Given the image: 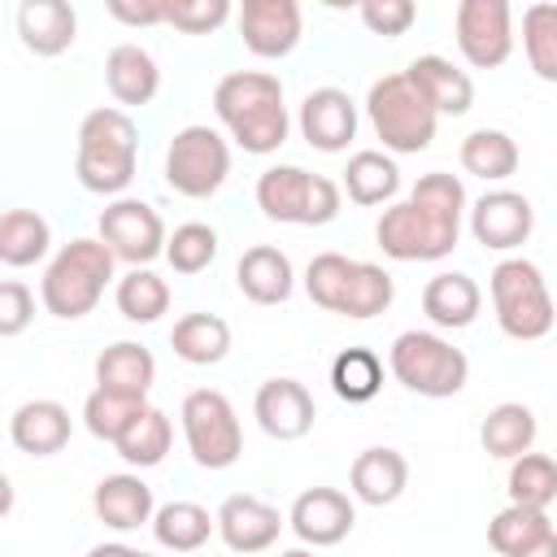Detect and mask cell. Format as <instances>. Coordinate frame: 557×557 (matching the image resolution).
<instances>
[{"mask_svg":"<svg viewBox=\"0 0 557 557\" xmlns=\"http://www.w3.org/2000/svg\"><path fill=\"white\" fill-rule=\"evenodd\" d=\"M387 370L405 392L426 400L457 396L470 379L466 352L453 348V339H444L440 331H400L387 348Z\"/></svg>","mask_w":557,"mask_h":557,"instance_id":"ba28073f","label":"cell"},{"mask_svg":"<svg viewBox=\"0 0 557 557\" xmlns=\"http://www.w3.org/2000/svg\"><path fill=\"white\" fill-rule=\"evenodd\" d=\"M305 292L318 309L366 322V318H379L392 305L396 283L374 261H352L344 252H318L305 265Z\"/></svg>","mask_w":557,"mask_h":557,"instance_id":"5b68a950","label":"cell"},{"mask_svg":"<svg viewBox=\"0 0 557 557\" xmlns=\"http://www.w3.org/2000/svg\"><path fill=\"white\" fill-rule=\"evenodd\" d=\"M231 0H170L165 26L183 30V35H213L218 26H226L231 17Z\"/></svg>","mask_w":557,"mask_h":557,"instance_id":"7bdbcfd3","label":"cell"},{"mask_svg":"<svg viewBox=\"0 0 557 557\" xmlns=\"http://www.w3.org/2000/svg\"><path fill=\"white\" fill-rule=\"evenodd\" d=\"M87 557H139V548H131V544H117V540H113V544H96Z\"/></svg>","mask_w":557,"mask_h":557,"instance_id":"c3c4849f","label":"cell"},{"mask_svg":"<svg viewBox=\"0 0 557 557\" xmlns=\"http://www.w3.org/2000/svg\"><path fill=\"white\" fill-rule=\"evenodd\" d=\"M231 174V144L213 126H183L165 148V183L187 200H209Z\"/></svg>","mask_w":557,"mask_h":557,"instance_id":"8fae6325","label":"cell"},{"mask_svg":"<svg viewBox=\"0 0 557 557\" xmlns=\"http://www.w3.org/2000/svg\"><path fill=\"white\" fill-rule=\"evenodd\" d=\"M113 265H117V257L104 248L100 235H78L70 244H61V252L48 261V270L39 278L44 309L52 318H61V322L87 318L100 305L104 287L117 278Z\"/></svg>","mask_w":557,"mask_h":557,"instance_id":"277c9868","label":"cell"},{"mask_svg":"<svg viewBox=\"0 0 557 557\" xmlns=\"http://www.w3.org/2000/svg\"><path fill=\"white\" fill-rule=\"evenodd\" d=\"M348 487L361 505H396L409 487V461L400 448H387V444H374V448H361L352 470H348Z\"/></svg>","mask_w":557,"mask_h":557,"instance_id":"ffe728a7","label":"cell"},{"mask_svg":"<svg viewBox=\"0 0 557 557\" xmlns=\"http://www.w3.org/2000/svg\"><path fill=\"white\" fill-rule=\"evenodd\" d=\"M300 135L318 152H344L357 139V104L344 87H313L300 100Z\"/></svg>","mask_w":557,"mask_h":557,"instance_id":"ac0fdd59","label":"cell"},{"mask_svg":"<svg viewBox=\"0 0 557 557\" xmlns=\"http://www.w3.org/2000/svg\"><path fill=\"white\" fill-rule=\"evenodd\" d=\"M13 22L22 48L35 57H61L78 39V13L65 0H22Z\"/></svg>","mask_w":557,"mask_h":557,"instance_id":"44dd1931","label":"cell"},{"mask_svg":"<svg viewBox=\"0 0 557 557\" xmlns=\"http://www.w3.org/2000/svg\"><path fill=\"white\" fill-rule=\"evenodd\" d=\"M113 305H117V313H122L126 322L148 326V322H157V318L170 309V283H165L157 270H148V265L126 270V274L113 283Z\"/></svg>","mask_w":557,"mask_h":557,"instance_id":"e575fe53","label":"cell"},{"mask_svg":"<svg viewBox=\"0 0 557 557\" xmlns=\"http://www.w3.org/2000/svg\"><path fill=\"white\" fill-rule=\"evenodd\" d=\"M287 527L305 548H331L357 527V505L339 487H305L287 509Z\"/></svg>","mask_w":557,"mask_h":557,"instance_id":"9a60e30c","label":"cell"},{"mask_svg":"<svg viewBox=\"0 0 557 557\" xmlns=\"http://www.w3.org/2000/svg\"><path fill=\"white\" fill-rule=\"evenodd\" d=\"M70 409L61 400H26L9 418V440L17 453L30 457H52L70 444Z\"/></svg>","mask_w":557,"mask_h":557,"instance_id":"603a6c76","label":"cell"},{"mask_svg":"<svg viewBox=\"0 0 557 557\" xmlns=\"http://www.w3.org/2000/svg\"><path fill=\"white\" fill-rule=\"evenodd\" d=\"M170 348L187 366H218L231 352V326L218 313H183L170 331Z\"/></svg>","mask_w":557,"mask_h":557,"instance_id":"1f68e13d","label":"cell"},{"mask_svg":"<svg viewBox=\"0 0 557 557\" xmlns=\"http://www.w3.org/2000/svg\"><path fill=\"white\" fill-rule=\"evenodd\" d=\"M283 527H287V518L261 496L239 492V496H226L218 505V535H222V544L231 553H244V557L248 553H265V548H274Z\"/></svg>","mask_w":557,"mask_h":557,"instance_id":"d6986e66","label":"cell"},{"mask_svg":"<svg viewBox=\"0 0 557 557\" xmlns=\"http://www.w3.org/2000/svg\"><path fill=\"white\" fill-rule=\"evenodd\" d=\"M305 13L296 0H244L239 4V39L252 57L278 61L300 44Z\"/></svg>","mask_w":557,"mask_h":557,"instance_id":"2e32d148","label":"cell"},{"mask_svg":"<svg viewBox=\"0 0 557 557\" xmlns=\"http://www.w3.org/2000/svg\"><path fill=\"white\" fill-rule=\"evenodd\" d=\"M457 48L474 70H496L513 52V9L505 0H461L453 13Z\"/></svg>","mask_w":557,"mask_h":557,"instance_id":"4fadbf2b","label":"cell"},{"mask_svg":"<svg viewBox=\"0 0 557 557\" xmlns=\"http://www.w3.org/2000/svg\"><path fill=\"white\" fill-rule=\"evenodd\" d=\"M152 383H157V357L135 339H117L96 357V387L104 392L148 400Z\"/></svg>","mask_w":557,"mask_h":557,"instance_id":"83f0119b","label":"cell"},{"mask_svg":"<svg viewBox=\"0 0 557 557\" xmlns=\"http://www.w3.org/2000/svg\"><path fill=\"white\" fill-rule=\"evenodd\" d=\"M466 213H470V200L461 178L431 170L409 187L405 200L379 213L374 239L392 261H444L461 239Z\"/></svg>","mask_w":557,"mask_h":557,"instance_id":"6da1fadb","label":"cell"},{"mask_svg":"<svg viewBox=\"0 0 557 557\" xmlns=\"http://www.w3.org/2000/svg\"><path fill=\"white\" fill-rule=\"evenodd\" d=\"M483 309V292L470 274L461 270H440L435 278H426L422 287V313L431 318V326L440 331H461L479 318Z\"/></svg>","mask_w":557,"mask_h":557,"instance_id":"4316f807","label":"cell"},{"mask_svg":"<svg viewBox=\"0 0 557 557\" xmlns=\"http://www.w3.org/2000/svg\"><path fill=\"white\" fill-rule=\"evenodd\" d=\"M357 13H361L370 35H387V39L405 35L418 22V4L413 0H366Z\"/></svg>","mask_w":557,"mask_h":557,"instance_id":"ee69618b","label":"cell"},{"mask_svg":"<svg viewBox=\"0 0 557 557\" xmlns=\"http://www.w3.org/2000/svg\"><path fill=\"white\" fill-rule=\"evenodd\" d=\"M366 117H370L374 135L383 139V152H392V157H413V152L431 148L435 126H440V113L431 109V100L413 87V78L405 70L370 83Z\"/></svg>","mask_w":557,"mask_h":557,"instance_id":"8992f818","label":"cell"},{"mask_svg":"<svg viewBox=\"0 0 557 557\" xmlns=\"http://www.w3.org/2000/svg\"><path fill=\"white\" fill-rule=\"evenodd\" d=\"M509 505H531V509H548L557 500V461L548 453H522L518 461H509Z\"/></svg>","mask_w":557,"mask_h":557,"instance_id":"74e56055","label":"cell"},{"mask_svg":"<svg viewBox=\"0 0 557 557\" xmlns=\"http://www.w3.org/2000/svg\"><path fill=\"white\" fill-rule=\"evenodd\" d=\"M148 527H152V540L165 553H196L218 531V513H209L196 500H165V505H157Z\"/></svg>","mask_w":557,"mask_h":557,"instance_id":"f546056e","label":"cell"},{"mask_svg":"<svg viewBox=\"0 0 557 557\" xmlns=\"http://www.w3.org/2000/svg\"><path fill=\"white\" fill-rule=\"evenodd\" d=\"M183 440L200 470H231L244 453V431L235 418V405L218 387H196L183 396Z\"/></svg>","mask_w":557,"mask_h":557,"instance_id":"30bf717a","label":"cell"},{"mask_svg":"<svg viewBox=\"0 0 557 557\" xmlns=\"http://www.w3.org/2000/svg\"><path fill=\"white\" fill-rule=\"evenodd\" d=\"M139 165V126L126 109L100 104L78 122L74 174L96 196H122Z\"/></svg>","mask_w":557,"mask_h":557,"instance_id":"3957f363","label":"cell"},{"mask_svg":"<svg viewBox=\"0 0 557 557\" xmlns=\"http://www.w3.org/2000/svg\"><path fill=\"white\" fill-rule=\"evenodd\" d=\"M553 522H548V509H531V505H505L492 522H487V544L500 553V557H513L522 553L527 544H535L540 535H548Z\"/></svg>","mask_w":557,"mask_h":557,"instance_id":"f35d334b","label":"cell"},{"mask_svg":"<svg viewBox=\"0 0 557 557\" xmlns=\"http://www.w3.org/2000/svg\"><path fill=\"white\" fill-rule=\"evenodd\" d=\"M52 248V226L35 209H4L0 213V261L9 270L44 261Z\"/></svg>","mask_w":557,"mask_h":557,"instance_id":"d6a6232c","label":"cell"},{"mask_svg":"<svg viewBox=\"0 0 557 557\" xmlns=\"http://www.w3.org/2000/svg\"><path fill=\"white\" fill-rule=\"evenodd\" d=\"M522 48L535 78L557 83V4L540 0L522 13Z\"/></svg>","mask_w":557,"mask_h":557,"instance_id":"ab89813d","label":"cell"},{"mask_svg":"<svg viewBox=\"0 0 557 557\" xmlns=\"http://www.w3.org/2000/svg\"><path fill=\"white\" fill-rule=\"evenodd\" d=\"M470 235L474 244L492 248V252H513L531 239L535 231V209L522 191H509V187H496V191H483L474 205H470Z\"/></svg>","mask_w":557,"mask_h":557,"instance_id":"5bb4252c","label":"cell"},{"mask_svg":"<svg viewBox=\"0 0 557 557\" xmlns=\"http://www.w3.org/2000/svg\"><path fill=\"white\" fill-rule=\"evenodd\" d=\"M518 144L513 135L496 131V126H479L461 139V170L483 178V183H505L513 170H518Z\"/></svg>","mask_w":557,"mask_h":557,"instance_id":"836d02e7","label":"cell"},{"mask_svg":"<svg viewBox=\"0 0 557 557\" xmlns=\"http://www.w3.org/2000/svg\"><path fill=\"white\" fill-rule=\"evenodd\" d=\"M104 87L122 109H144L161 87L157 57L148 48H139V44H117L104 57Z\"/></svg>","mask_w":557,"mask_h":557,"instance_id":"484cf974","label":"cell"},{"mask_svg":"<svg viewBox=\"0 0 557 557\" xmlns=\"http://www.w3.org/2000/svg\"><path fill=\"white\" fill-rule=\"evenodd\" d=\"M218 257V231L209 222H183L165 239V261L174 274H200Z\"/></svg>","mask_w":557,"mask_h":557,"instance_id":"b9f144b4","label":"cell"},{"mask_svg":"<svg viewBox=\"0 0 557 557\" xmlns=\"http://www.w3.org/2000/svg\"><path fill=\"white\" fill-rule=\"evenodd\" d=\"M213 113L222 131L252 157H270L287 144L292 117L283 104V83L270 70H231L213 87Z\"/></svg>","mask_w":557,"mask_h":557,"instance_id":"7a4b0ae2","label":"cell"},{"mask_svg":"<svg viewBox=\"0 0 557 557\" xmlns=\"http://www.w3.org/2000/svg\"><path fill=\"white\" fill-rule=\"evenodd\" d=\"M535 413L522 405V400H500L496 409H487L483 426H479V444L487 457H500V461H518L522 453H531L535 444Z\"/></svg>","mask_w":557,"mask_h":557,"instance_id":"4dcf8cb0","label":"cell"},{"mask_svg":"<svg viewBox=\"0 0 557 557\" xmlns=\"http://www.w3.org/2000/svg\"><path fill=\"white\" fill-rule=\"evenodd\" d=\"M139 557H152V553H139Z\"/></svg>","mask_w":557,"mask_h":557,"instance_id":"f907efd6","label":"cell"},{"mask_svg":"<svg viewBox=\"0 0 557 557\" xmlns=\"http://www.w3.org/2000/svg\"><path fill=\"white\" fill-rule=\"evenodd\" d=\"M331 392L348 405H366L383 392V361L374 348H344L331 361Z\"/></svg>","mask_w":557,"mask_h":557,"instance_id":"8d00e7d4","label":"cell"},{"mask_svg":"<svg viewBox=\"0 0 557 557\" xmlns=\"http://www.w3.org/2000/svg\"><path fill=\"white\" fill-rule=\"evenodd\" d=\"M252 418L270 440H305L313 431L318 405L300 379H265L252 396Z\"/></svg>","mask_w":557,"mask_h":557,"instance_id":"e0dca14e","label":"cell"},{"mask_svg":"<svg viewBox=\"0 0 557 557\" xmlns=\"http://www.w3.org/2000/svg\"><path fill=\"white\" fill-rule=\"evenodd\" d=\"M96 235H100L104 248H109L117 261H126L131 270H139V265L165 257V239H170L161 213H157L148 200H135V196L109 200V205L100 209Z\"/></svg>","mask_w":557,"mask_h":557,"instance_id":"7c38bea8","label":"cell"},{"mask_svg":"<svg viewBox=\"0 0 557 557\" xmlns=\"http://www.w3.org/2000/svg\"><path fill=\"white\" fill-rule=\"evenodd\" d=\"M278 557H318V553H313V548H305V544H300V548H283V553H278Z\"/></svg>","mask_w":557,"mask_h":557,"instance_id":"681fc988","label":"cell"},{"mask_svg":"<svg viewBox=\"0 0 557 557\" xmlns=\"http://www.w3.org/2000/svg\"><path fill=\"white\" fill-rule=\"evenodd\" d=\"M513 557H557V531L540 535L535 544H527V548H522V553H513Z\"/></svg>","mask_w":557,"mask_h":557,"instance_id":"7dc6e473","label":"cell"},{"mask_svg":"<svg viewBox=\"0 0 557 557\" xmlns=\"http://www.w3.org/2000/svg\"><path fill=\"white\" fill-rule=\"evenodd\" d=\"M35 318V292L22 283V278H4L0 283V335L13 339L30 326Z\"/></svg>","mask_w":557,"mask_h":557,"instance_id":"f6af8a7d","label":"cell"},{"mask_svg":"<svg viewBox=\"0 0 557 557\" xmlns=\"http://www.w3.org/2000/svg\"><path fill=\"white\" fill-rule=\"evenodd\" d=\"M91 509L109 531H139L144 522H152L157 500L139 474H104L91 492Z\"/></svg>","mask_w":557,"mask_h":557,"instance_id":"cb8c5ba5","label":"cell"},{"mask_svg":"<svg viewBox=\"0 0 557 557\" xmlns=\"http://www.w3.org/2000/svg\"><path fill=\"white\" fill-rule=\"evenodd\" d=\"M344 187L305 165H270L257 174V209L287 226H326L339 218Z\"/></svg>","mask_w":557,"mask_h":557,"instance_id":"9c48e42d","label":"cell"},{"mask_svg":"<svg viewBox=\"0 0 557 557\" xmlns=\"http://www.w3.org/2000/svg\"><path fill=\"white\" fill-rule=\"evenodd\" d=\"M405 74L413 78V87L431 100V109H435L440 117H461V113H470V104H474V83H470V74L457 70L448 57L422 52V57L409 61Z\"/></svg>","mask_w":557,"mask_h":557,"instance_id":"7402d4cb","label":"cell"},{"mask_svg":"<svg viewBox=\"0 0 557 557\" xmlns=\"http://www.w3.org/2000/svg\"><path fill=\"white\" fill-rule=\"evenodd\" d=\"M148 409V400H135V396H117V392H104L96 387L87 400H83V426L104 440V444H117L126 435V426Z\"/></svg>","mask_w":557,"mask_h":557,"instance_id":"60d3db41","label":"cell"},{"mask_svg":"<svg viewBox=\"0 0 557 557\" xmlns=\"http://www.w3.org/2000/svg\"><path fill=\"white\" fill-rule=\"evenodd\" d=\"M235 283L252 305H283L296 287V270L283 248L252 244V248H244V257L235 265Z\"/></svg>","mask_w":557,"mask_h":557,"instance_id":"d4e9b609","label":"cell"},{"mask_svg":"<svg viewBox=\"0 0 557 557\" xmlns=\"http://www.w3.org/2000/svg\"><path fill=\"white\" fill-rule=\"evenodd\" d=\"M344 191H348V200L361 205V209L396 205V191H400V165L392 161V152L361 148V152H352L348 165H344Z\"/></svg>","mask_w":557,"mask_h":557,"instance_id":"f1b7e54d","label":"cell"},{"mask_svg":"<svg viewBox=\"0 0 557 557\" xmlns=\"http://www.w3.org/2000/svg\"><path fill=\"white\" fill-rule=\"evenodd\" d=\"M170 444H174V426H170V418H165L157 405H148V409L126 426V435H122L113 448H117V457H122L126 466L148 470V466H161V461H165Z\"/></svg>","mask_w":557,"mask_h":557,"instance_id":"d590c367","label":"cell"},{"mask_svg":"<svg viewBox=\"0 0 557 557\" xmlns=\"http://www.w3.org/2000/svg\"><path fill=\"white\" fill-rule=\"evenodd\" d=\"M487 292H492V309H496V326L518 339V344H535L553 331L557 322V305L553 292L540 274L535 261L527 257H505L492 265L487 274Z\"/></svg>","mask_w":557,"mask_h":557,"instance_id":"52a82bcc","label":"cell"},{"mask_svg":"<svg viewBox=\"0 0 557 557\" xmlns=\"http://www.w3.org/2000/svg\"><path fill=\"white\" fill-rule=\"evenodd\" d=\"M170 13V0H109V17L122 26H161Z\"/></svg>","mask_w":557,"mask_h":557,"instance_id":"bcb514c9","label":"cell"}]
</instances>
